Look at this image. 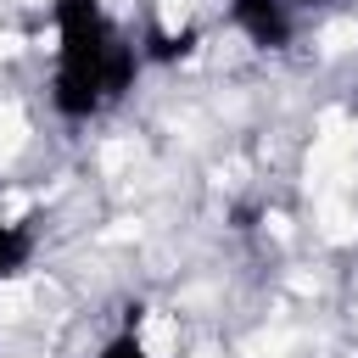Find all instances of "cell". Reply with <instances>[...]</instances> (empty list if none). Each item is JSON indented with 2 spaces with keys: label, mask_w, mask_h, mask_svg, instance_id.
<instances>
[{
  "label": "cell",
  "mask_w": 358,
  "mask_h": 358,
  "mask_svg": "<svg viewBox=\"0 0 358 358\" xmlns=\"http://www.w3.org/2000/svg\"><path fill=\"white\" fill-rule=\"evenodd\" d=\"M50 28H56L50 112L62 123H90L134 90L145 50L123 34V22L101 0H50Z\"/></svg>",
  "instance_id": "obj_1"
},
{
  "label": "cell",
  "mask_w": 358,
  "mask_h": 358,
  "mask_svg": "<svg viewBox=\"0 0 358 358\" xmlns=\"http://www.w3.org/2000/svg\"><path fill=\"white\" fill-rule=\"evenodd\" d=\"M229 28L252 50H285L296 39V11L285 0H229Z\"/></svg>",
  "instance_id": "obj_2"
},
{
  "label": "cell",
  "mask_w": 358,
  "mask_h": 358,
  "mask_svg": "<svg viewBox=\"0 0 358 358\" xmlns=\"http://www.w3.org/2000/svg\"><path fill=\"white\" fill-rule=\"evenodd\" d=\"M34 252H39V235L28 229V218L0 213V285H6V280H17V274H28Z\"/></svg>",
  "instance_id": "obj_3"
},
{
  "label": "cell",
  "mask_w": 358,
  "mask_h": 358,
  "mask_svg": "<svg viewBox=\"0 0 358 358\" xmlns=\"http://www.w3.org/2000/svg\"><path fill=\"white\" fill-rule=\"evenodd\" d=\"M95 358H162V352L140 336V324H123L117 336H106V341L95 347Z\"/></svg>",
  "instance_id": "obj_4"
},
{
  "label": "cell",
  "mask_w": 358,
  "mask_h": 358,
  "mask_svg": "<svg viewBox=\"0 0 358 358\" xmlns=\"http://www.w3.org/2000/svg\"><path fill=\"white\" fill-rule=\"evenodd\" d=\"M285 6H291V11H296V6H324V0H285Z\"/></svg>",
  "instance_id": "obj_5"
}]
</instances>
